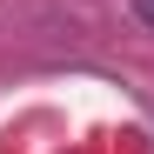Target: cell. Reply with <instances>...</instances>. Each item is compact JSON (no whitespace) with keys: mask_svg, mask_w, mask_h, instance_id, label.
I'll return each mask as SVG.
<instances>
[{"mask_svg":"<svg viewBox=\"0 0 154 154\" xmlns=\"http://www.w3.org/2000/svg\"><path fill=\"white\" fill-rule=\"evenodd\" d=\"M134 7H141V20H147V27H154V0H134Z\"/></svg>","mask_w":154,"mask_h":154,"instance_id":"1","label":"cell"}]
</instances>
